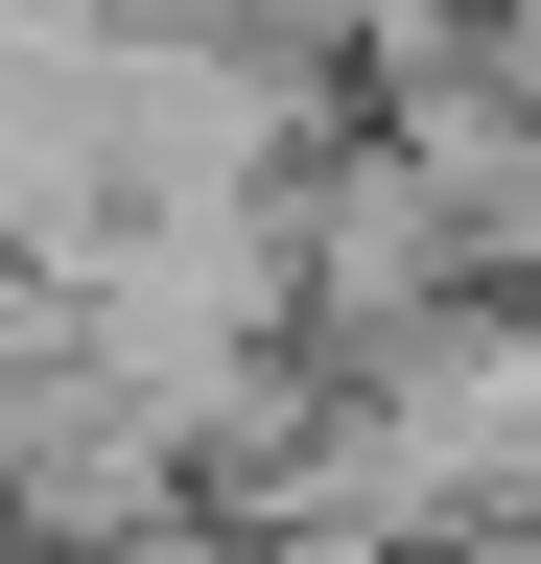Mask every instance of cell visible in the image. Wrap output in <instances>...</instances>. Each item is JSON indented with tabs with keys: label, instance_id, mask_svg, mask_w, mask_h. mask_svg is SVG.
<instances>
[{
	"label": "cell",
	"instance_id": "1",
	"mask_svg": "<svg viewBox=\"0 0 541 564\" xmlns=\"http://www.w3.org/2000/svg\"><path fill=\"white\" fill-rule=\"evenodd\" d=\"M283 564H354V541H283Z\"/></svg>",
	"mask_w": 541,
	"mask_h": 564
}]
</instances>
